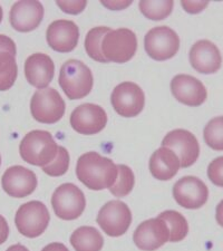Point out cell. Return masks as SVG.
Returning <instances> with one entry per match:
<instances>
[{"mask_svg":"<svg viewBox=\"0 0 223 251\" xmlns=\"http://www.w3.org/2000/svg\"><path fill=\"white\" fill-rule=\"evenodd\" d=\"M102 3L105 7H107L108 9L121 10L131 5L132 1H102Z\"/></svg>","mask_w":223,"mask_h":251,"instance_id":"cell-35","label":"cell"},{"mask_svg":"<svg viewBox=\"0 0 223 251\" xmlns=\"http://www.w3.org/2000/svg\"><path fill=\"white\" fill-rule=\"evenodd\" d=\"M46 38L51 50L58 52H70L78 44L79 29L72 20L58 19L48 26Z\"/></svg>","mask_w":223,"mask_h":251,"instance_id":"cell-16","label":"cell"},{"mask_svg":"<svg viewBox=\"0 0 223 251\" xmlns=\"http://www.w3.org/2000/svg\"><path fill=\"white\" fill-rule=\"evenodd\" d=\"M1 20H2V8L0 6V23H1Z\"/></svg>","mask_w":223,"mask_h":251,"instance_id":"cell-39","label":"cell"},{"mask_svg":"<svg viewBox=\"0 0 223 251\" xmlns=\"http://www.w3.org/2000/svg\"><path fill=\"white\" fill-rule=\"evenodd\" d=\"M0 165H1V155H0Z\"/></svg>","mask_w":223,"mask_h":251,"instance_id":"cell-40","label":"cell"},{"mask_svg":"<svg viewBox=\"0 0 223 251\" xmlns=\"http://www.w3.org/2000/svg\"><path fill=\"white\" fill-rule=\"evenodd\" d=\"M162 147L168 148L180 159L182 168H189L196 163L200 155V145L196 135L186 129L177 128L171 131L162 141Z\"/></svg>","mask_w":223,"mask_h":251,"instance_id":"cell-11","label":"cell"},{"mask_svg":"<svg viewBox=\"0 0 223 251\" xmlns=\"http://www.w3.org/2000/svg\"><path fill=\"white\" fill-rule=\"evenodd\" d=\"M203 137L211 149L223 151V116L214 117L206 124Z\"/></svg>","mask_w":223,"mask_h":251,"instance_id":"cell-28","label":"cell"},{"mask_svg":"<svg viewBox=\"0 0 223 251\" xmlns=\"http://www.w3.org/2000/svg\"><path fill=\"white\" fill-rule=\"evenodd\" d=\"M55 65L46 54L37 52L29 56L25 62V76L27 82L32 86L44 90L54 78Z\"/></svg>","mask_w":223,"mask_h":251,"instance_id":"cell-20","label":"cell"},{"mask_svg":"<svg viewBox=\"0 0 223 251\" xmlns=\"http://www.w3.org/2000/svg\"><path fill=\"white\" fill-rule=\"evenodd\" d=\"M0 51H8L16 56V44L6 35H0Z\"/></svg>","mask_w":223,"mask_h":251,"instance_id":"cell-33","label":"cell"},{"mask_svg":"<svg viewBox=\"0 0 223 251\" xmlns=\"http://www.w3.org/2000/svg\"><path fill=\"white\" fill-rule=\"evenodd\" d=\"M50 221V211L40 201H30L20 205L15 217L18 231L27 238H37L43 234Z\"/></svg>","mask_w":223,"mask_h":251,"instance_id":"cell-4","label":"cell"},{"mask_svg":"<svg viewBox=\"0 0 223 251\" xmlns=\"http://www.w3.org/2000/svg\"><path fill=\"white\" fill-rule=\"evenodd\" d=\"M65 102L55 88L47 87L38 90L31 97L30 112L39 123H57L65 114Z\"/></svg>","mask_w":223,"mask_h":251,"instance_id":"cell-5","label":"cell"},{"mask_svg":"<svg viewBox=\"0 0 223 251\" xmlns=\"http://www.w3.org/2000/svg\"><path fill=\"white\" fill-rule=\"evenodd\" d=\"M173 197L182 208L200 209L208 201L209 189L198 177L188 176L181 177L174 184Z\"/></svg>","mask_w":223,"mask_h":251,"instance_id":"cell-12","label":"cell"},{"mask_svg":"<svg viewBox=\"0 0 223 251\" xmlns=\"http://www.w3.org/2000/svg\"><path fill=\"white\" fill-rule=\"evenodd\" d=\"M216 218L218 224L220 225L223 228V200L218 204L217 206V211H216Z\"/></svg>","mask_w":223,"mask_h":251,"instance_id":"cell-37","label":"cell"},{"mask_svg":"<svg viewBox=\"0 0 223 251\" xmlns=\"http://www.w3.org/2000/svg\"><path fill=\"white\" fill-rule=\"evenodd\" d=\"M111 102L113 108L122 117H135L143 111L145 95L137 84L124 82L114 88Z\"/></svg>","mask_w":223,"mask_h":251,"instance_id":"cell-10","label":"cell"},{"mask_svg":"<svg viewBox=\"0 0 223 251\" xmlns=\"http://www.w3.org/2000/svg\"><path fill=\"white\" fill-rule=\"evenodd\" d=\"M59 85L68 99L80 100L91 93L94 84L88 66L77 59H70L63 64L59 73Z\"/></svg>","mask_w":223,"mask_h":251,"instance_id":"cell-3","label":"cell"},{"mask_svg":"<svg viewBox=\"0 0 223 251\" xmlns=\"http://www.w3.org/2000/svg\"><path fill=\"white\" fill-rule=\"evenodd\" d=\"M76 176L85 187L100 191L109 189L115 183L119 171L111 159L96 152H88L79 156L77 161Z\"/></svg>","mask_w":223,"mask_h":251,"instance_id":"cell-1","label":"cell"},{"mask_svg":"<svg viewBox=\"0 0 223 251\" xmlns=\"http://www.w3.org/2000/svg\"><path fill=\"white\" fill-rule=\"evenodd\" d=\"M51 205L59 219L75 220L83 214L86 199L82 190L75 184L64 183L52 193Z\"/></svg>","mask_w":223,"mask_h":251,"instance_id":"cell-7","label":"cell"},{"mask_svg":"<svg viewBox=\"0 0 223 251\" xmlns=\"http://www.w3.org/2000/svg\"><path fill=\"white\" fill-rule=\"evenodd\" d=\"M6 251H29V250H28L25 246L17 244V245L10 246Z\"/></svg>","mask_w":223,"mask_h":251,"instance_id":"cell-38","label":"cell"},{"mask_svg":"<svg viewBox=\"0 0 223 251\" xmlns=\"http://www.w3.org/2000/svg\"><path fill=\"white\" fill-rule=\"evenodd\" d=\"M44 18V7L39 1H17L11 7L9 20L14 29L28 32L37 28Z\"/></svg>","mask_w":223,"mask_h":251,"instance_id":"cell-18","label":"cell"},{"mask_svg":"<svg viewBox=\"0 0 223 251\" xmlns=\"http://www.w3.org/2000/svg\"><path fill=\"white\" fill-rule=\"evenodd\" d=\"M106 124V112L96 104L86 103L79 105L71 115L72 127L83 135H95L103 131Z\"/></svg>","mask_w":223,"mask_h":251,"instance_id":"cell-13","label":"cell"},{"mask_svg":"<svg viewBox=\"0 0 223 251\" xmlns=\"http://www.w3.org/2000/svg\"><path fill=\"white\" fill-rule=\"evenodd\" d=\"M18 74L16 56L8 51H0V92L13 87Z\"/></svg>","mask_w":223,"mask_h":251,"instance_id":"cell-25","label":"cell"},{"mask_svg":"<svg viewBox=\"0 0 223 251\" xmlns=\"http://www.w3.org/2000/svg\"><path fill=\"white\" fill-rule=\"evenodd\" d=\"M190 63L201 74H213L220 70L222 56L219 48L210 40H198L190 50Z\"/></svg>","mask_w":223,"mask_h":251,"instance_id":"cell-19","label":"cell"},{"mask_svg":"<svg viewBox=\"0 0 223 251\" xmlns=\"http://www.w3.org/2000/svg\"><path fill=\"white\" fill-rule=\"evenodd\" d=\"M37 183L36 174L22 165L8 168L1 177V185L5 192L17 199L30 196L37 188Z\"/></svg>","mask_w":223,"mask_h":251,"instance_id":"cell-15","label":"cell"},{"mask_svg":"<svg viewBox=\"0 0 223 251\" xmlns=\"http://www.w3.org/2000/svg\"><path fill=\"white\" fill-rule=\"evenodd\" d=\"M58 151L54 137L47 131L35 129L25 135L20 142L19 152L22 159L36 167H45L54 161Z\"/></svg>","mask_w":223,"mask_h":251,"instance_id":"cell-2","label":"cell"},{"mask_svg":"<svg viewBox=\"0 0 223 251\" xmlns=\"http://www.w3.org/2000/svg\"><path fill=\"white\" fill-rule=\"evenodd\" d=\"M174 2L168 1H143L140 2V9L145 17L151 20H163L172 13Z\"/></svg>","mask_w":223,"mask_h":251,"instance_id":"cell-27","label":"cell"},{"mask_svg":"<svg viewBox=\"0 0 223 251\" xmlns=\"http://www.w3.org/2000/svg\"><path fill=\"white\" fill-rule=\"evenodd\" d=\"M137 50L136 35L128 28L111 30L102 42V52L108 62L127 63Z\"/></svg>","mask_w":223,"mask_h":251,"instance_id":"cell-6","label":"cell"},{"mask_svg":"<svg viewBox=\"0 0 223 251\" xmlns=\"http://www.w3.org/2000/svg\"><path fill=\"white\" fill-rule=\"evenodd\" d=\"M135 246L142 251H154L170 240V230L159 217L142 222L133 234Z\"/></svg>","mask_w":223,"mask_h":251,"instance_id":"cell-14","label":"cell"},{"mask_svg":"<svg viewBox=\"0 0 223 251\" xmlns=\"http://www.w3.org/2000/svg\"><path fill=\"white\" fill-rule=\"evenodd\" d=\"M164 220L170 230V240L171 242H180L188 236L189 225L185 218L180 212L174 210H166L159 216Z\"/></svg>","mask_w":223,"mask_h":251,"instance_id":"cell-23","label":"cell"},{"mask_svg":"<svg viewBox=\"0 0 223 251\" xmlns=\"http://www.w3.org/2000/svg\"><path fill=\"white\" fill-rule=\"evenodd\" d=\"M56 3L64 13L71 15L80 14L87 5V2L83 1V0H80V1H57Z\"/></svg>","mask_w":223,"mask_h":251,"instance_id":"cell-31","label":"cell"},{"mask_svg":"<svg viewBox=\"0 0 223 251\" xmlns=\"http://www.w3.org/2000/svg\"><path fill=\"white\" fill-rule=\"evenodd\" d=\"M71 244L76 251H100L104 238L94 226H80L71 236Z\"/></svg>","mask_w":223,"mask_h":251,"instance_id":"cell-22","label":"cell"},{"mask_svg":"<svg viewBox=\"0 0 223 251\" xmlns=\"http://www.w3.org/2000/svg\"><path fill=\"white\" fill-rule=\"evenodd\" d=\"M96 221L107 236L121 237L132 224V212L126 203L113 200L100 208Z\"/></svg>","mask_w":223,"mask_h":251,"instance_id":"cell-8","label":"cell"},{"mask_svg":"<svg viewBox=\"0 0 223 251\" xmlns=\"http://www.w3.org/2000/svg\"><path fill=\"white\" fill-rule=\"evenodd\" d=\"M117 171H119V176H117L115 183L109 188V191L116 198H124L132 192L134 184H135V176H134L132 169L128 168L127 165L119 164Z\"/></svg>","mask_w":223,"mask_h":251,"instance_id":"cell-26","label":"cell"},{"mask_svg":"<svg viewBox=\"0 0 223 251\" xmlns=\"http://www.w3.org/2000/svg\"><path fill=\"white\" fill-rule=\"evenodd\" d=\"M182 7L190 14H198L209 5L208 1H182Z\"/></svg>","mask_w":223,"mask_h":251,"instance_id":"cell-32","label":"cell"},{"mask_svg":"<svg viewBox=\"0 0 223 251\" xmlns=\"http://www.w3.org/2000/svg\"><path fill=\"white\" fill-rule=\"evenodd\" d=\"M149 167L156 180L169 181L176 176L181 163L178 156L172 150L161 147L152 154Z\"/></svg>","mask_w":223,"mask_h":251,"instance_id":"cell-21","label":"cell"},{"mask_svg":"<svg viewBox=\"0 0 223 251\" xmlns=\"http://www.w3.org/2000/svg\"><path fill=\"white\" fill-rule=\"evenodd\" d=\"M8 236H9V226H8L5 218L0 216V245L6 242Z\"/></svg>","mask_w":223,"mask_h":251,"instance_id":"cell-34","label":"cell"},{"mask_svg":"<svg viewBox=\"0 0 223 251\" xmlns=\"http://www.w3.org/2000/svg\"><path fill=\"white\" fill-rule=\"evenodd\" d=\"M144 47L149 57L163 62L176 55L180 48V38L168 26L155 27L145 35Z\"/></svg>","mask_w":223,"mask_h":251,"instance_id":"cell-9","label":"cell"},{"mask_svg":"<svg viewBox=\"0 0 223 251\" xmlns=\"http://www.w3.org/2000/svg\"><path fill=\"white\" fill-rule=\"evenodd\" d=\"M208 177L214 185L223 188V156L217 157L209 164Z\"/></svg>","mask_w":223,"mask_h":251,"instance_id":"cell-30","label":"cell"},{"mask_svg":"<svg viewBox=\"0 0 223 251\" xmlns=\"http://www.w3.org/2000/svg\"><path fill=\"white\" fill-rule=\"evenodd\" d=\"M70 153L64 147H58L54 161L43 167V171L50 176H62L70 168Z\"/></svg>","mask_w":223,"mask_h":251,"instance_id":"cell-29","label":"cell"},{"mask_svg":"<svg viewBox=\"0 0 223 251\" xmlns=\"http://www.w3.org/2000/svg\"><path fill=\"white\" fill-rule=\"evenodd\" d=\"M173 96L180 103L192 107H198L205 102L208 92L201 80L191 75H176L171 82Z\"/></svg>","mask_w":223,"mask_h":251,"instance_id":"cell-17","label":"cell"},{"mask_svg":"<svg viewBox=\"0 0 223 251\" xmlns=\"http://www.w3.org/2000/svg\"><path fill=\"white\" fill-rule=\"evenodd\" d=\"M111 30L108 27H95L87 32L85 38V50L92 59L99 63H108L102 52V42Z\"/></svg>","mask_w":223,"mask_h":251,"instance_id":"cell-24","label":"cell"},{"mask_svg":"<svg viewBox=\"0 0 223 251\" xmlns=\"http://www.w3.org/2000/svg\"><path fill=\"white\" fill-rule=\"evenodd\" d=\"M42 251H70L67 247L60 244V242H52V244L47 245Z\"/></svg>","mask_w":223,"mask_h":251,"instance_id":"cell-36","label":"cell"}]
</instances>
